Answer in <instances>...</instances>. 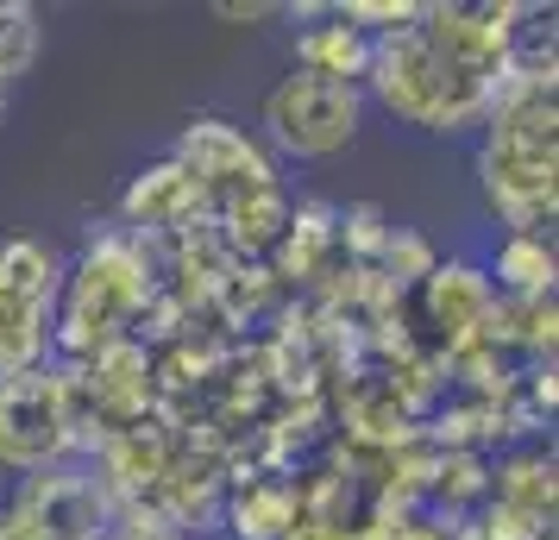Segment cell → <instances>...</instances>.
<instances>
[{"label":"cell","instance_id":"cell-5","mask_svg":"<svg viewBox=\"0 0 559 540\" xmlns=\"http://www.w3.org/2000/svg\"><path fill=\"white\" fill-rule=\"evenodd\" d=\"M358 127H365V88H353V82H328V76H308V70H289L264 95V132L289 157L346 152L358 139Z\"/></svg>","mask_w":559,"mask_h":540},{"label":"cell","instance_id":"cell-1","mask_svg":"<svg viewBox=\"0 0 559 540\" xmlns=\"http://www.w3.org/2000/svg\"><path fill=\"white\" fill-rule=\"evenodd\" d=\"M484 202L509 232H547L559 207V107L554 76H509L484 113Z\"/></svg>","mask_w":559,"mask_h":540},{"label":"cell","instance_id":"cell-18","mask_svg":"<svg viewBox=\"0 0 559 540\" xmlns=\"http://www.w3.org/2000/svg\"><path fill=\"white\" fill-rule=\"evenodd\" d=\"M0 540H32V535H26V528H20V521H13L7 509H0Z\"/></svg>","mask_w":559,"mask_h":540},{"label":"cell","instance_id":"cell-10","mask_svg":"<svg viewBox=\"0 0 559 540\" xmlns=\"http://www.w3.org/2000/svg\"><path fill=\"white\" fill-rule=\"evenodd\" d=\"M428 302H433V321L453 334V346L484 339L497 327V289H490V277H484L478 264H447V271H433Z\"/></svg>","mask_w":559,"mask_h":540},{"label":"cell","instance_id":"cell-3","mask_svg":"<svg viewBox=\"0 0 559 540\" xmlns=\"http://www.w3.org/2000/svg\"><path fill=\"white\" fill-rule=\"evenodd\" d=\"M365 88L378 95L403 127H421V132H465V127H484L490 101L503 88H484V82L459 76L453 63H440L433 45L421 38V20L408 32H390L371 45V76Z\"/></svg>","mask_w":559,"mask_h":540},{"label":"cell","instance_id":"cell-12","mask_svg":"<svg viewBox=\"0 0 559 540\" xmlns=\"http://www.w3.org/2000/svg\"><path fill=\"white\" fill-rule=\"evenodd\" d=\"M503 284L515 302H540L554 296V239L547 232H509L497 257H490V289Z\"/></svg>","mask_w":559,"mask_h":540},{"label":"cell","instance_id":"cell-11","mask_svg":"<svg viewBox=\"0 0 559 540\" xmlns=\"http://www.w3.org/2000/svg\"><path fill=\"white\" fill-rule=\"evenodd\" d=\"M371 32H358L340 20V7H333L328 26H308L302 38H296V70H308V76H328V82H353V88H365V76H371Z\"/></svg>","mask_w":559,"mask_h":540},{"label":"cell","instance_id":"cell-13","mask_svg":"<svg viewBox=\"0 0 559 540\" xmlns=\"http://www.w3.org/2000/svg\"><path fill=\"white\" fill-rule=\"evenodd\" d=\"M233 540H289V528L302 521V503L289 484H246L233 496Z\"/></svg>","mask_w":559,"mask_h":540},{"label":"cell","instance_id":"cell-4","mask_svg":"<svg viewBox=\"0 0 559 540\" xmlns=\"http://www.w3.org/2000/svg\"><path fill=\"white\" fill-rule=\"evenodd\" d=\"M63 257L45 239H7L0 245V377H26L51 364L57 296H63Z\"/></svg>","mask_w":559,"mask_h":540},{"label":"cell","instance_id":"cell-9","mask_svg":"<svg viewBox=\"0 0 559 540\" xmlns=\"http://www.w3.org/2000/svg\"><path fill=\"white\" fill-rule=\"evenodd\" d=\"M120 214H127V232L145 239V232H182L195 214H202V189L189 182L177 157H164L152 170H139L120 195Z\"/></svg>","mask_w":559,"mask_h":540},{"label":"cell","instance_id":"cell-6","mask_svg":"<svg viewBox=\"0 0 559 540\" xmlns=\"http://www.w3.org/2000/svg\"><path fill=\"white\" fill-rule=\"evenodd\" d=\"M76 453L70 434V384L57 364H38L26 377H0V465L7 471H51Z\"/></svg>","mask_w":559,"mask_h":540},{"label":"cell","instance_id":"cell-7","mask_svg":"<svg viewBox=\"0 0 559 540\" xmlns=\"http://www.w3.org/2000/svg\"><path fill=\"white\" fill-rule=\"evenodd\" d=\"M7 515L32 540H107L114 535V515H120V496L107 490L102 471L63 459L51 471L20 478L13 496H7Z\"/></svg>","mask_w":559,"mask_h":540},{"label":"cell","instance_id":"cell-19","mask_svg":"<svg viewBox=\"0 0 559 540\" xmlns=\"http://www.w3.org/2000/svg\"><path fill=\"white\" fill-rule=\"evenodd\" d=\"M534 540H559V535H554V528H540V535H534Z\"/></svg>","mask_w":559,"mask_h":540},{"label":"cell","instance_id":"cell-16","mask_svg":"<svg viewBox=\"0 0 559 540\" xmlns=\"http://www.w3.org/2000/svg\"><path fill=\"white\" fill-rule=\"evenodd\" d=\"M390 540H453V528H440V521H396Z\"/></svg>","mask_w":559,"mask_h":540},{"label":"cell","instance_id":"cell-17","mask_svg":"<svg viewBox=\"0 0 559 540\" xmlns=\"http://www.w3.org/2000/svg\"><path fill=\"white\" fill-rule=\"evenodd\" d=\"M214 13H221V20H271V13H283V7H239V0H221Z\"/></svg>","mask_w":559,"mask_h":540},{"label":"cell","instance_id":"cell-2","mask_svg":"<svg viewBox=\"0 0 559 540\" xmlns=\"http://www.w3.org/2000/svg\"><path fill=\"white\" fill-rule=\"evenodd\" d=\"M152 302V264H145V239L132 232H102L88 239L76 271H63V296H57V334L70 359H95L107 346L132 334V314Z\"/></svg>","mask_w":559,"mask_h":540},{"label":"cell","instance_id":"cell-8","mask_svg":"<svg viewBox=\"0 0 559 540\" xmlns=\"http://www.w3.org/2000/svg\"><path fill=\"white\" fill-rule=\"evenodd\" d=\"M170 157L202 189V214L239 202V195H258V189H277V164L258 152V139H246L233 120H214V113L189 120Z\"/></svg>","mask_w":559,"mask_h":540},{"label":"cell","instance_id":"cell-15","mask_svg":"<svg viewBox=\"0 0 559 540\" xmlns=\"http://www.w3.org/2000/svg\"><path fill=\"white\" fill-rule=\"evenodd\" d=\"M107 540H189L182 528H170L164 515L139 509V503H120V515H114V535Z\"/></svg>","mask_w":559,"mask_h":540},{"label":"cell","instance_id":"cell-14","mask_svg":"<svg viewBox=\"0 0 559 540\" xmlns=\"http://www.w3.org/2000/svg\"><path fill=\"white\" fill-rule=\"evenodd\" d=\"M32 45H38L32 7H0V82L26 70V63H32Z\"/></svg>","mask_w":559,"mask_h":540}]
</instances>
